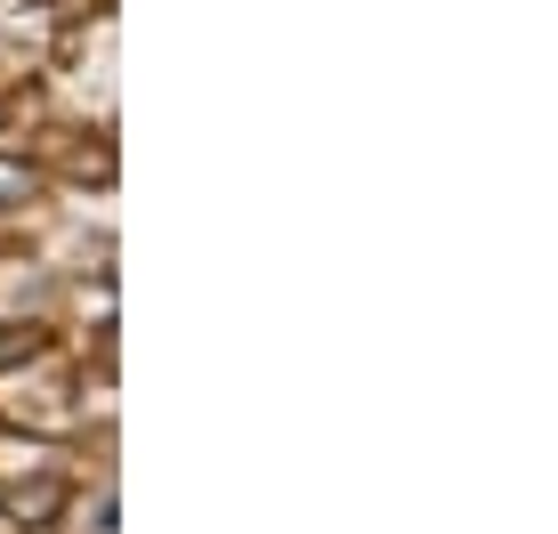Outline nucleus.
I'll list each match as a JSON object with an SVG mask.
<instances>
[{
	"instance_id": "obj_1",
	"label": "nucleus",
	"mask_w": 558,
	"mask_h": 534,
	"mask_svg": "<svg viewBox=\"0 0 558 534\" xmlns=\"http://www.w3.org/2000/svg\"><path fill=\"white\" fill-rule=\"evenodd\" d=\"M0 510H9L16 526H49L57 510H65V478H57V470H41L33 486H9V494H0Z\"/></svg>"
},
{
	"instance_id": "obj_2",
	"label": "nucleus",
	"mask_w": 558,
	"mask_h": 534,
	"mask_svg": "<svg viewBox=\"0 0 558 534\" xmlns=\"http://www.w3.org/2000/svg\"><path fill=\"white\" fill-rule=\"evenodd\" d=\"M33 186H41V179H33V162H9V155H0V211H25Z\"/></svg>"
},
{
	"instance_id": "obj_3",
	"label": "nucleus",
	"mask_w": 558,
	"mask_h": 534,
	"mask_svg": "<svg viewBox=\"0 0 558 534\" xmlns=\"http://www.w3.org/2000/svg\"><path fill=\"white\" fill-rule=\"evenodd\" d=\"M25 356H41V324H0V373L25 365Z\"/></svg>"
},
{
	"instance_id": "obj_4",
	"label": "nucleus",
	"mask_w": 558,
	"mask_h": 534,
	"mask_svg": "<svg viewBox=\"0 0 558 534\" xmlns=\"http://www.w3.org/2000/svg\"><path fill=\"white\" fill-rule=\"evenodd\" d=\"M0 9H25V0H0Z\"/></svg>"
}]
</instances>
